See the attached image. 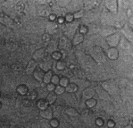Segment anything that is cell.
Listing matches in <instances>:
<instances>
[{
  "label": "cell",
  "instance_id": "1",
  "mask_svg": "<svg viewBox=\"0 0 133 128\" xmlns=\"http://www.w3.org/2000/svg\"><path fill=\"white\" fill-rule=\"evenodd\" d=\"M90 55L94 61H96L98 63H105L106 62V54L103 49L99 46H94L90 49Z\"/></svg>",
  "mask_w": 133,
  "mask_h": 128
},
{
  "label": "cell",
  "instance_id": "2",
  "mask_svg": "<svg viewBox=\"0 0 133 128\" xmlns=\"http://www.w3.org/2000/svg\"><path fill=\"white\" fill-rule=\"evenodd\" d=\"M71 46L72 43L67 36H62L58 41V48L60 50V52L70 50L71 48Z\"/></svg>",
  "mask_w": 133,
  "mask_h": 128
},
{
  "label": "cell",
  "instance_id": "3",
  "mask_svg": "<svg viewBox=\"0 0 133 128\" xmlns=\"http://www.w3.org/2000/svg\"><path fill=\"white\" fill-rule=\"evenodd\" d=\"M79 62H81V65L85 70H90L95 65V61L93 60V58L85 54L81 56Z\"/></svg>",
  "mask_w": 133,
  "mask_h": 128
},
{
  "label": "cell",
  "instance_id": "4",
  "mask_svg": "<svg viewBox=\"0 0 133 128\" xmlns=\"http://www.w3.org/2000/svg\"><path fill=\"white\" fill-rule=\"evenodd\" d=\"M121 37L119 33H113V34L106 37V42H107V44L111 47H116L120 43Z\"/></svg>",
  "mask_w": 133,
  "mask_h": 128
},
{
  "label": "cell",
  "instance_id": "5",
  "mask_svg": "<svg viewBox=\"0 0 133 128\" xmlns=\"http://www.w3.org/2000/svg\"><path fill=\"white\" fill-rule=\"evenodd\" d=\"M53 65V59L50 57H44L40 62V69L43 70L44 71H49V69H51Z\"/></svg>",
  "mask_w": 133,
  "mask_h": 128
},
{
  "label": "cell",
  "instance_id": "6",
  "mask_svg": "<svg viewBox=\"0 0 133 128\" xmlns=\"http://www.w3.org/2000/svg\"><path fill=\"white\" fill-rule=\"evenodd\" d=\"M105 7L106 10H108L110 13L116 14L118 10V3L116 0H109L105 1Z\"/></svg>",
  "mask_w": 133,
  "mask_h": 128
},
{
  "label": "cell",
  "instance_id": "7",
  "mask_svg": "<svg viewBox=\"0 0 133 128\" xmlns=\"http://www.w3.org/2000/svg\"><path fill=\"white\" fill-rule=\"evenodd\" d=\"M79 25V22L78 21H72L68 23V25L64 28V32H65L66 34L68 35H73L74 36V33L76 31V28H78Z\"/></svg>",
  "mask_w": 133,
  "mask_h": 128
},
{
  "label": "cell",
  "instance_id": "8",
  "mask_svg": "<svg viewBox=\"0 0 133 128\" xmlns=\"http://www.w3.org/2000/svg\"><path fill=\"white\" fill-rule=\"evenodd\" d=\"M96 92L97 93V95L99 96L101 99L105 100V101H111V97L109 94L108 92H106L105 89H103L102 87H100V86H97L96 88Z\"/></svg>",
  "mask_w": 133,
  "mask_h": 128
},
{
  "label": "cell",
  "instance_id": "9",
  "mask_svg": "<svg viewBox=\"0 0 133 128\" xmlns=\"http://www.w3.org/2000/svg\"><path fill=\"white\" fill-rule=\"evenodd\" d=\"M116 27L111 25H105V27L101 28V33L104 37H108L113 34V33H116Z\"/></svg>",
  "mask_w": 133,
  "mask_h": 128
},
{
  "label": "cell",
  "instance_id": "10",
  "mask_svg": "<svg viewBox=\"0 0 133 128\" xmlns=\"http://www.w3.org/2000/svg\"><path fill=\"white\" fill-rule=\"evenodd\" d=\"M58 27H59V25H58V23H57V22H55V20L49 21L47 25H46L47 33H49V34L50 35L51 33H55L57 31V29H58Z\"/></svg>",
  "mask_w": 133,
  "mask_h": 128
},
{
  "label": "cell",
  "instance_id": "11",
  "mask_svg": "<svg viewBox=\"0 0 133 128\" xmlns=\"http://www.w3.org/2000/svg\"><path fill=\"white\" fill-rule=\"evenodd\" d=\"M106 57L111 60H116L119 57V51L116 47H110L107 53H106Z\"/></svg>",
  "mask_w": 133,
  "mask_h": 128
},
{
  "label": "cell",
  "instance_id": "12",
  "mask_svg": "<svg viewBox=\"0 0 133 128\" xmlns=\"http://www.w3.org/2000/svg\"><path fill=\"white\" fill-rule=\"evenodd\" d=\"M53 114H54V111L50 107H48L44 110H40V116L45 119H52Z\"/></svg>",
  "mask_w": 133,
  "mask_h": 128
},
{
  "label": "cell",
  "instance_id": "13",
  "mask_svg": "<svg viewBox=\"0 0 133 128\" xmlns=\"http://www.w3.org/2000/svg\"><path fill=\"white\" fill-rule=\"evenodd\" d=\"M45 55V49L44 48H39L37 49L33 54V60L35 61H40L44 58Z\"/></svg>",
  "mask_w": 133,
  "mask_h": 128
},
{
  "label": "cell",
  "instance_id": "14",
  "mask_svg": "<svg viewBox=\"0 0 133 128\" xmlns=\"http://www.w3.org/2000/svg\"><path fill=\"white\" fill-rule=\"evenodd\" d=\"M57 48H58V42L55 40H50L48 43V47H47V49L45 50V52H48V53H53L55 52Z\"/></svg>",
  "mask_w": 133,
  "mask_h": 128
},
{
  "label": "cell",
  "instance_id": "15",
  "mask_svg": "<svg viewBox=\"0 0 133 128\" xmlns=\"http://www.w3.org/2000/svg\"><path fill=\"white\" fill-rule=\"evenodd\" d=\"M84 40V34L81 33H76L75 34H74L73 37V40H72V45L74 46H76V45H79V43H81Z\"/></svg>",
  "mask_w": 133,
  "mask_h": 128
},
{
  "label": "cell",
  "instance_id": "16",
  "mask_svg": "<svg viewBox=\"0 0 133 128\" xmlns=\"http://www.w3.org/2000/svg\"><path fill=\"white\" fill-rule=\"evenodd\" d=\"M81 116H82L83 120H84V121L85 122H87V123L91 122L93 120V118H94L93 112L91 111H90V110H85V111H83Z\"/></svg>",
  "mask_w": 133,
  "mask_h": 128
},
{
  "label": "cell",
  "instance_id": "17",
  "mask_svg": "<svg viewBox=\"0 0 133 128\" xmlns=\"http://www.w3.org/2000/svg\"><path fill=\"white\" fill-rule=\"evenodd\" d=\"M95 89L90 87V86H88V87H86L84 91L82 92V96L84 98H86V99H90V98H93V96L95 95Z\"/></svg>",
  "mask_w": 133,
  "mask_h": 128
},
{
  "label": "cell",
  "instance_id": "18",
  "mask_svg": "<svg viewBox=\"0 0 133 128\" xmlns=\"http://www.w3.org/2000/svg\"><path fill=\"white\" fill-rule=\"evenodd\" d=\"M101 19L104 22V23H108V22H111L113 20V17L111 16V13L108 10L104 9L103 12L101 13Z\"/></svg>",
  "mask_w": 133,
  "mask_h": 128
},
{
  "label": "cell",
  "instance_id": "19",
  "mask_svg": "<svg viewBox=\"0 0 133 128\" xmlns=\"http://www.w3.org/2000/svg\"><path fill=\"white\" fill-rule=\"evenodd\" d=\"M99 5H100V2L99 1H85L84 2V7L85 10L94 9Z\"/></svg>",
  "mask_w": 133,
  "mask_h": 128
},
{
  "label": "cell",
  "instance_id": "20",
  "mask_svg": "<svg viewBox=\"0 0 133 128\" xmlns=\"http://www.w3.org/2000/svg\"><path fill=\"white\" fill-rule=\"evenodd\" d=\"M36 69V61L35 60H30L28 63V66L26 67V73L28 75H31L33 74V73L35 71V70Z\"/></svg>",
  "mask_w": 133,
  "mask_h": 128
},
{
  "label": "cell",
  "instance_id": "21",
  "mask_svg": "<svg viewBox=\"0 0 133 128\" xmlns=\"http://www.w3.org/2000/svg\"><path fill=\"white\" fill-rule=\"evenodd\" d=\"M101 86H102V88L105 89L106 92L111 91V90H112L113 87H115V82H114L112 80L104 81L101 83Z\"/></svg>",
  "mask_w": 133,
  "mask_h": 128
},
{
  "label": "cell",
  "instance_id": "22",
  "mask_svg": "<svg viewBox=\"0 0 133 128\" xmlns=\"http://www.w3.org/2000/svg\"><path fill=\"white\" fill-rule=\"evenodd\" d=\"M121 30H122L123 34L126 36L127 38H129L131 41L132 39V30L131 28H129V26L127 24L124 25L122 28H121Z\"/></svg>",
  "mask_w": 133,
  "mask_h": 128
},
{
  "label": "cell",
  "instance_id": "23",
  "mask_svg": "<svg viewBox=\"0 0 133 128\" xmlns=\"http://www.w3.org/2000/svg\"><path fill=\"white\" fill-rule=\"evenodd\" d=\"M34 74V77H35L38 82H42L43 78L44 76V71L43 70H41L40 68L35 69V71L33 73Z\"/></svg>",
  "mask_w": 133,
  "mask_h": 128
},
{
  "label": "cell",
  "instance_id": "24",
  "mask_svg": "<svg viewBox=\"0 0 133 128\" xmlns=\"http://www.w3.org/2000/svg\"><path fill=\"white\" fill-rule=\"evenodd\" d=\"M64 88H65V91L69 93H75L78 91V86L75 83H69Z\"/></svg>",
  "mask_w": 133,
  "mask_h": 128
},
{
  "label": "cell",
  "instance_id": "25",
  "mask_svg": "<svg viewBox=\"0 0 133 128\" xmlns=\"http://www.w3.org/2000/svg\"><path fill=\"white\" fill-rule=\"evenodd\" d=\"M37 107L39 109H40V110H44V109L47 108L49 107V103L45 99H40L38 101Z\"/></svg>",
  "mask_w": 133,
  "mask_h": 128
},
{
  "label": "cell",
  "instance_id": "26",
  "mask_svg": "<svg viewBox=\"0 0 133 128\" xmlns=\"http://www.w3.org/2000/svg\"><path fill=\"white\" fill-rule=\"evenodd\" d=\"M17 92L19 94H21V95H25V94H27V92H29V88H28V86L26 85L21 84L19 86H18Z\"/></svg>",
  "mask_w": 133,
  "mask_h": 128
},
{
  "label": "cell",
  "instance_id": "27",
  "mask_svg": "<svg viewBox=\"0 0 133 128\" xmlns=\"http://www.w3.org/2000/svg\"><path fill=\"white\" fill-rule=\"evenodd\" d=\"M53 75H54V74H53V73H52L50 70L47 71L46 73H44V78H43V81H44V83L48 84V83H49V82H50Z\"/></svg>",
  "mask_w": 133,
  "mask_h": 128
},
{
  "label": "cell",
  "instance_id": "28",
  "mask_svg": "<svg viewBox=\"0 0 133 128\" xmlns=\"http://www.w3.org/2000/svg\"><path fill=\"white\" fill-rule=\"evenodd\" d=\"M57 99V95L55 93V92H50L47 96V99L46 101H48V103H50V104H53L56 101Z\"/></svg>",
  "mask_w": 133,
  "mask_h": 128
},
{
  "label": "cell",
  "instance_id": "29",
  "mask_svg": "<svg viewBox=\"0 0 133 128\" xmlns=\"http://www.w3.org/2000/svg\"><path fill=\"white\" fill-rule=\"evenodd\" d=\"M87 28H88V31H87V33L90 32L91 33H96L99 31H101V28L97 24H94V23L90 24L89 27H87Z\"/></svg>",
  "mask_w": 133,
  "mask_h": 128
},
{
  "label": "cell",
  "instance_id": "30",
  "mask_svg": "<svg viewBox=\"0 0 133 128\" xmlns=\"http://www.w3.org/2000/svg\"><path fill=\"white\" fill-rule=\"evenodd\" d=\"M65 112L69 116H76L79 114L78 111L75 108H74V107H68L65 110Z\"/></svg>",
  "mask_w": 133,
  "mask_h": 128
},
{
  "label": "cell",
  "instance_id": "31",
  "mask_svg": "<svg viewBox=\"0 0 133 128\" xmlns=\"http://www.w3.org/2000/svg\"><path fill=\"white\" fill-rule=\"evenodd\" d=\"M120 43H121V48H123V49H127L129 45H130V42H129V40L126 39V38H123V37H121Z\"/></svg>",
  "mask_w": 133,
  "mask_h": 128
},
{
  "label": "cell",
  "instance_id": "32",
  "mask_svg": "<svg viewBox=\"0 0 133 128\" xmlns=\"http://www.w3.org/2000/svg\"><path fill=\"white\" fill-rule=\"evenodd\" d=\"M65 67H66V62H64V60L60 59L56 62V68L58 70L62 71V70H64V68H65Z\"/></svg>",
  "mask_w": 133,
  "mask_h": 128
},
{
  "label": "cell",
  "instance_id": "33",
  "mask_svg": "<svg viewBox=\"0 0 133 128\" xmlns=\"http://www.w3.org/2000/svg\"><path fill=\"white\" fill-rule=\"evenodd\" d=\"M70 83V80L69 78L67 77H59V84L60 86H64V87H65V86Z\"/></svg>",
  "mask_w": 133,
  "mask_h": 128
},
{
  "label": "cell",
  "instance_id": "34",
  "mask_svg": "<svg viewBox=\"0 0 133 128\" xmlns=\"http://www.w3.org/2000/svg\"><path fill=\"white\" fill-rule=\"evenodd\" d=\"M65 92V88L64 86L58 85V86H55V93L56 95H61V94H64V92Z\"/></svg>",
  "mask_w": 133,
  "mask_h": 128
},
{
  "label": "cell",
  "instance_id": "35",
  "mask_svg": "<svg viewBox=\"0 0 133 128\" xmlns=\"http://www.w3.org/2000/svg\"><path fill=\"white\" fill-rule=\"evenodd\" d=\"M62 52H60L59 51H55V52H53V53L51 54V58L52 59H55V60H60L62 58Z\"/></svg>",
  "mask_w": 133,
  "mask_h": 128
},
{
  "label": "cell",
  "instance_id": "36",
  "mask_svg": "<svg viewBox=\"0 0 133 128\" xmlns=\"http://www.w3.org/2000/svg\"><path fill=\"white\" fill-rule=\"evenodd\" d=\"M96 100L94 99V98H90V99H87L85 101V105L88 107H94L96 105Z\"/></svg>",
  "mask_w": 133,
  "mask_h": 128
},
{
  "label": "cell",
  "instance_id": "37",
  "mask_svg": "<svg viewBox=\"0 0 133 128\" xmlns=\"http://www.w3.org/2000/svg\"><path fill=\"white\" fill-rule=\"evenodd\" d=\"M83 16H84V11H83V10L76 11V12L73 13V17H74L75 19H78V18H81Z\"/></svg>",
  "mask_w": 133,
  "mask_h": 128
},
{
  "label": "cell",
  "instance_id": "38",
  "mask_svg": "<svg viewBox=\"0 0 133 128\" xmlns=\"http://www.w3.org/2000/svg\"><path fill=\"white\" fill-rule=\"evenodd\" d=\"M50 82H52V83L55 84V86L57 84H59V77L58 76V75H53Z\"/></svg>",
  "mask_w": 133,
  "mask_h": 128
},
{
  "label": "cell",
  "instance_id": "39",
  "mask_svg": "<svg viewBox=\"0 0 133 128\" xmlns=\"http://www.w3.org/2000/svg\"><path fill=\"white\" fill-rule=\"evenodd\" d=\"M29 98L31 100H35L37 98V97H38V93H37V92L35 91V90H32V91L29 92Z\"/></svg>",
  "mask_w": 133,
  "mask_h": 128
},
{
  "label": "cell",
  "instance_id": "40",
  "mask_svg": "<svg viewBox=\"0 0 133 128\" xmlns=\"http://www.w3.org/2000/svg\"><path fill=\"white\" fill-rule=\"evenodd\" d=\"M49 123H50V126L52 127H57V126H59V120L56 119V118H52Z\"/></svg>",
  "mask_w": 133,
  "mask_h": 128
},
{
  "label": "cell",
  "instance_id": "41",
  "mask_svg": "<svg viewBox=\"0 0 133 128\" xmlns=\"http://www.w3.org/2000/svg\"><path fill=\"white\" fill-rule=\"evenodd\" d=\"M74 19V17H73V14L71 13H67L65 15V17H64V21H66L68 22H72Z\"/></svg>",
  "mask_w": 133,
  "mask_h": 128
},
{
  "label": "cell",
  "instance_id": "42",
  "mask_svg": "<svg viewBox=\"0 0 133 128\" xmlns=\"http://www.w3.org/2000/svg\"><path fill=\"white\" fill-rule=\"evenodd\" d=\"M79 33H87V31H88V28H87V26L86 25H79Z\"/></svg>",
  "mask_w": 133,
  "mask_h": 128
},
{
  "label": "cell",
  "instance_id": "43",
  "mask_svg": "<svg viewBox=\"0 0 133 128\" xmlns=\"http://www.w3.org/2000/svg\"><path fill=\"white\" fill-rule=\"evenodd\" d=\"M42 38H43V40L44 41V42H49L50 41V39H51V36L49 34V33H44V34L43 35V37H42Z\"/></svg>",
  "mask_w": 133,
  "mask_h": 128
},
{
  "label": "cell",
  "instance_id": "44",
  "mask_svg": "<svg viewBox=\"0 0 133 128\" xmlns=\"http://www.w3.org/2000/svg\"><path fill=\"white\" fill-rule=\"evenodd\" d=\"M55 85L53 84L52 82H49V83L47 84V89H48V91L53 92V91H55Z\"/></svg>",
  "mask_w": 133,
  "mask_h": 128
},
{
  "label": "cell",
  "instance_id": "45",
  "mask_svg": "<svg viewBox=\"0 0 133 128\" xmlns=\"http://www.w3.org/2000/svg\"><path fill=\"white\" fill-rule=\"evenodd\" d=\"M96 124L97 126H103V124H104V121H103V119H101V117H98L96 119Z\"/></svg>",
  "mask_w": 133,
  "mask_h": 128
},
{
  "label": "cell",
  "instance_id": "46",
  "mask_svg": "<svg viewBox=\"0 0 133 128\" xmlns=\"http://www.w3.org/2000/svg\"><path fill=\"white\" fill-rule=\"evenodd\" d=\"M64 22H65L64 21V18H59L58 21H57V22H59V23H64Z\"/></svg>",
  "mask_w": 133,
  "mask_h": 128
},
{
  "label": "cell",
  "instance_id": "47",
  "mask_svg": "<svg viewBox=\"0 0 133 128\" xmlns=\"http://www.w3.org/2000/svg\"><path fill=\"white\" fill-rule=\"evenodd\" d=\"M108 126L110 127H112L113 126H115V122H114L113 121H111V120H110V121H108Z\"/></svg>",
  "mask_w": 133,
  "mask_h": 128
},
{
  "label": "cell",
  "instance_id": "48",
  "mask_svg": "<svg viewBox=\"0 0 133 128\" xmlns=\"http://www.w3.org/2000/svg\"><path fill=\"white\" fill-rule=\"evenodd\" d=\"M124 128H132V126H128V125H127V126H125Z\"/></svg>",
  "mask_w": 133,
  "mask_h": 128
},
{
  "label": "cell",
  "instance_id": "49",
  "mask_svg": "<svg viewBox=\"0 0 133 128\" xmlns=\"http://www.w3.org/2000/svg\"><path fill=\"white\" fill-rule=\"evenodd\" d=\"M1 107H2V102L0 101V108H1Z\"/></svg>",
  "mask_w": 133,
  "mask_h": 128
},
{
  "label": "cell",
  "instance_id": "50",
  "mask_svg": "<svg viewBox=\"0 0 133 128\" xmlns=\"http://www.w3.org/2000/svg\"><path fill=\"white\" fill-rule=\"evenodd\" d=\"M0 97H1V92H0Z\"/></svg>",
  "mask_w": 133,
  "mask_h": 128
}]
</instances>
